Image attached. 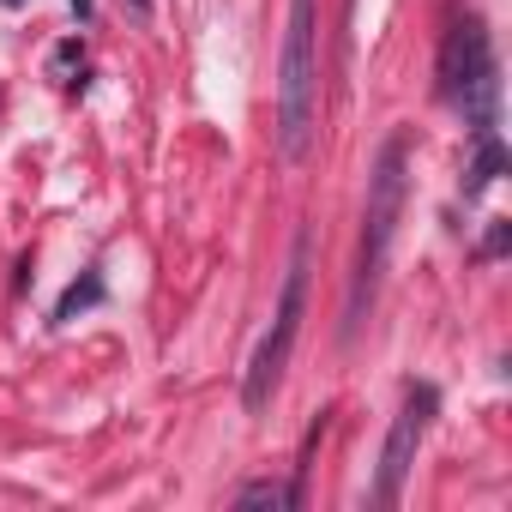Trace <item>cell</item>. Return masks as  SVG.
I'll return each instance as SVG.
<instances>
[{
  "label": "cell",
  "instance_id": "cell-1",
  "mask_svg": "<svg viewBox=\"0 0 512 512\" xmlns=\"http://www.w3.org/2000/svg\"><path fill=\"white\" fill-rule=\"evenodd\" d=\"M404 193H410V139L392 133L374 157V175H368V211H362V253H356V284H350V332L362 326L374 290H380V272L392 260V235H398V217H404Z\"/></svg>",
  "mask_w": 512,
  "mask_h": 512
},
{
  "label": "cell",
  "instance_id": "cell-2",
  "mask_svg": "<svg viewBox=\"0 0 512 512\" xmlns=\"http://www.w3.org/2000/svg\"><path fill=\"white\" fill-rule=\"evenodd\" d=\"M320 121V0H290L278 55V151L308 157Z\"/></svg>",
  "mask_w": 512,
  "mask_h": 512
},
{
  "label": "cell",
  "instance_id": "cell-3",
  "mask_svg": "<svg viewBox=\"0 0 512 512\" xmlns=\"http://www.w3.org/2000/svg\"><path fill=\"white\" fill-rule=\"evenodd\" d=\"M440 97L452 109H464L470 139L476 133H500V61H494V37L488 25L470 13L446 31L440 43Z\"/></svg>",
  "mask_w": 512,
  "mask_h": 512
},
{
  "label": "cell",
  "instance_id": "cell-4",
  "mask_svg": "<svg viewBox=\"0 0 512 512\" xmlns=\"http://www.w3.org/2000/svg\"><path fill=\"white\" fill-rule=\"evenodd\" d=\"M302 308H308V235H296V253H290V278H284V296H278V314L260 338V350H253L247 362V380H241V404L260 416L290 368V350H296V332H302Z\"/></svg>",
  "mask_w": 512,
  "mask_h": 512
},
{
  "label": "cell",
  "instance_id": "cell-5",
  "mask_svg": "<svg viewBox=\"0 0 512 512\" xmlns=\"http://www.w3.org/2000/svg\"><path fill=\"white\" fill-rule=\"evenodd\" d=\"M434 416H440V386L410 380V386H404V404H398V416H392V428H386V446H380L374 506H398L404 476H410V464H416V452H422V440H428Z\"/></svg>",
  "mask_w": 512,
  "mask_h": 512
},
{
  "label": "cell",
  "instance_id": "cell-6",
  "mask_svg": "<svg viewBox=\"0 0 512 512\" xmlns=\"http://www.w3.org/2000/svg\"><path fill=\"white\" fill-rule=\"evenodd\" d=\"M500 169H506L500 133H476V157H470V169H464V199H482V193L500 181Z\"/></svg>",
  "mask_w": 512,
  "mask_h": 512
},
{
  "label": "cell",
  "instance_id": "cell-7",
  "mask_svg": "<svg viewBox=\"0 0 512 512\" xmlns=\"http://www.w3.org/2000/svg\"><path fill=\"white\" fill-rule=\"evenodd\" d=\"M235 506H272V512H296V506H302V494H296L290 482H272V476H260V482H241V488H235Z\"/></svg>",
  "mask_w": 512,
  "mask_h": 512
},
{
  "label": "cell",
  "instance_id": "cell-8",
  "mask_svg": "<svg viewBox=\"0 0 512 512\" xmlns=\"http://www.w3.org/2000/svg\"><path fill=\"white\" fill-rule=\"evenodd\" d=\"M103 302V272H85L79 284H67L61 290V302H55V326H67V320H79L85 308H97Z\"/></svg>",
  "mask_w": 512,
  "mask_h": 512
},
{
  "label": "cell",
  "instance_id": "cell-9",
  "mask_svg": "<svg viewBox=\"0 0 512 512\" xmlns=\"http://www.w3.org/2000/svg\"><path fill=\"white\" fill-rule=\"evenodd\" d=\"M55 79H61V85H79V79H85V49H79V43H61V49H55Z\"/></svg>",
  "mask_w": 512,
  "mask_h": 512
},
{
  "label": "cell",
  "instance_id": "cell-10",
  "mask_svg": "<svg viewBox=\"0 0 512 512\" xmlns=\"http://www.w3.org/2000/svg\"><path fill=\"white\" fill-rule=\"evenodd\" d=\"M506 241H512V223H506V217H494V223H488V235H482V247H476V260H500Z\"/></svg>",
  "mask_w": 512,
  "mask_h": 512
},
{
  "label": "cell",
  "instance_id": "cell-11",
  "mask_svg": "<svg viewBox=\"0 0 512 512\" xmlns=\"http://www.w3.org/2000/svg\"><path fill=\"white\" fill-rule=\"evenodd\" d=\"M127 7H133V13H151V0H127Z\"/></svg>",
  "mask_w": 512,
  "mask_h": 512
},
{
  "label": "cell",
  "instance_id": "cell-12",
  "mask_svg": "<svg viewBox=\"0 0 512 512\" xmlns=\"http://www.w3.org/2000/svg\"><path fill=\"white\" fill-rule=\"evenodd\" d=\"M73 7H79V19H85V13H91V0H73Z\"/></svg>",
  "mask_w": 512,
  "mask_h": 512
},
{
  "label": "cell",
  "instance_id": "cell-13",
  "mask_svg": "<svg viewBox=\"0 0 512 512\" xmlns=\"http://www.w3.org/2000/svg\"><path fill=\"white\" fill-rule=\"evenodd\" d=\"M0 7H25V0H0Z\"/></svg>",
  "mask_w": 512,
  "mask_h": 512
}]
</instances>
